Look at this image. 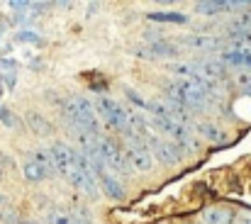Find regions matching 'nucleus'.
<instances>
[{
  "label": "nucleus",
  "mask_w": 251,
  "mask_h": 224,
  "mask_svg": "<svg viewBox=\"0 0 251 224\" xmlns=\"http://www.w3.org/2000/svg\"><path fill=\"white\" fill-rule=\"evenodd\" d=\"M95 110L98 117L102 120V124L115 132V134H125L129 129V120H127V105H120L112 98H98L95 100Z\"/></svg>",
  "instance_id": "f03ea898"
},
{
  "label": "nucleus",
  "mask_w": 251,
  "mask_h": 224,
  "mask_svg": "<svg viewBox=\"0 0 251 224\" xmlns=\"http://www.w3.org/2000/svg\"><path fill=\"white\" fill-rule=\"evenodd\" d=\"M202 222L205 224H232L234 212L227 207H205L202 210Z\"/></svg>",
  "instance_id": "6e6552de"
},
{
  "label": "nucleus",
  "mask_w": 251,
  "mask_h": 224,
  "mask_svg": "<svg viewBox=\"0 0 251 224\" xmlns=\"http://www.w3.org/2000/svg\"><path fill=\"white\" fill-rule=\"evenodd\" d=\"M27 124H29V129H34L39 137H49L54 129H51V122L42 115V112H37V110H32V112H27Z\"/></svg>",
  "instance_id": "9d476101"
},
{
  "label": "nucleus",
  "mask_w": 251,
  "mask_h": 224,
  "mask_svg": "<svg viewBox=\"0 0 251 224\" xmlns=\"http://www.w3.org/2000/svg\"><path fill=\"white\" fill-rule=\"evenodd\" d=\"M0 207H2V195H0Z\"/></svg>",
  "instance_id": "aec40b11"
},
{
  "label": "nucleus",
  "mask_w": 251,
  "mask_h": 224,
  "mask_svg": "<svg viewBox=\"0 0 251 224\" xmlns=\"http://www.w3.org/2000/svg\"><path fill=\"white\" fill-rule=\"evenodd\" d=\"M149 20H156V22H185L188 17L183 12H149Z\"/></svg>",
  "instance_id": "2eb2a0df"
},
{
  "label": "nucleus",
  "mask_w": 251,
  "mask_h": 224,
  "mask_svg": "<svg viewBox=\"0 0 251 224\" xmlns=\"http://www.w3.org/2000/svg\"><path fill=\"white\" fill-rule=\"evenodd\" d=\"M225 42L234 44L237 51H251V29H229L225 34Z\"/></svg>",
  "instance_id": "1a4fd4ad"
},
{
  "label": "nucleus",
  "mask_w": 251,
  "mask_h": 224,
  "mask_svg": "<svg viewBox=\"0 0 251 224\" xmlns=\"http://www.w3.org/2000/svg\"><path fill=\"white\" fill-rule=\"evenodd\" d=\"M29 158L32 161H37L49 175H54L56 173V166H54V158H51V151L49 149H34L32 153H29Z\"/></svg>",
  "instance_id": "9b49d317"
},
{
  "label": "nucleus",
  "mask_w": 251,
  "mask_h": 224,
  "mask_svg": "<svg viewBox=\"0 0 251 224\" xmlns=\"http://www.w3.org/2000/svg\"><path fill=\"white\" fill-rule=\"evenodd\" d=\"M2 175H5V168H0V178H2Z\"/></svg>",
  "instance_id": "6ab92c4d"
},
{
  "label": "nucleus",
  "mask_w": 251,
  "mask_h": 224,
  "mask_svg": "<svg viewBox=\"0 0 251 224\" xmlns=\"http://www.w3.org/2000/svg\"><path fill=\"white\" fill-rule=\"evenodd\" d=\"M0 120H2V122H5L7 127H12V129H20V127H22V122H20V120H17V117H15V115H12L10 110H2Z\"/></svg>",
  "instance_id": "f3484780"
},
{
  "label": "nucleus",
  "mask_w": 251,
  "mask_h": 224,
  "mask_svg": "<svg viewBox=\"0 0 251 224\" xmlns=\"http://www.w3.org/2000/svg\"><path fill=\"white\" fill-rule=\"evenodd\" d=\"M7 166H12V158L7 153H0V168H7Z\"/></svg>",
  "instance_id": "a211bd4d"
},
{
  "label": "nucleus",
  "mask_w": 251,
  "mask_h": 224,
  "mask_svg": "<svg viewBox=\"0 0 251 224\" xmlns=\"http://www.w3.org/2000/svg\"><path fill=\"white\" fill-rule=\"evenodd\" d=\"M137 54L147 56V59H173L178 54V49H176V44H168V42H154V44L139 49Z\"/></svg>",
  "instance_id": "39448f33"
},
{
  "label": "nucleus",
  "mask_w": 251,
  "mask_h": 224,
  "mask_svg": "<svg viewBox=\"0 0 251 224\" xmlns=\"http://www.w3.org/2000/svg\"><path fill=\"white\" fill-rule=\"evenodd\" d=\"M149 149L151 153L161 161V163H166V166H173V163H178L180 158H183V147H178V144H173V142H164V139H159V137H149Z\"/></svg>",
  "instance_id": "20e7f679"
},
{
  "label": "nucleus",
  "mask_w": 251,
  "mask_h": 224,
  "mask_svg": "<svg viewBox=\"0 0 251 224\" xmlns=\"http://www.w3.org/2000/svg\"><path fill=\"white\" fill-rule=\"evenodd\" d=\"M22 173H25V178H29V180H34V183H37V180H47V178H51V175H49V173H47L37 161H32V158H27V161H25Z\"/></svg>",
  "instance_id": "f8f14e48"
},
{
  "label": "nucleus",
  "mask_w": 251,
  "mask_h": 224,
  "mask_svg": "<svg viewBox=\"0 0 251 224\" xmlns=\"http://www.w3.org/2000/svg\"><path fill=\"white\" fill-rule=\"evenodd\" d=\"M183 47H190V49H202V51H215L222 47V39L220 37H205V34H193V37H183L180 39Z\"/></svg>",
  "instance_id": "423d86ee"
},
{
  "label": "nucleus",
  "mask_w": 251,
  "mask_h": 224,
  "mask_svg": "<svg viewBox=\"0 0 251 224\" xmlns=\"http://www.w3.org/2000/svg\"><path fill=\"white\" fill-rule=\"evenodd\" d=\"M198 134H200V137H205V139H210V142H222V139H225L222 129H220V127H215V124H207V122L198 124Z\"/></svg>",
  "instance_id": "4468645a"
},
{
  "label": "nucleus",
  "mask_w": 251,
  "mask_h": 224,
  "mask_svg": "<svg viewBox=\"0 0 251 224\" xmlns=\"http://www.w3.org/2000/svg\"><path fill=\"white\" fill-rule=\"evenodd\" d=\"M98 183H100V188H102V193L110 198V200H125V188H122V183H120V178H115V175H110V173H102L100 178H98Z\"/></svg>",
  "instance_id": "0eeeda50"
},
{
  "label": "nucleus",
  "mask_w": 251,
  "mask_h": 224,
  "mask_svg": "<svg viewBox=\"0 0 251 224\" xmlns=\"http://www.w3.org/2000/svg\"><path fill=\"white\" fill-rule=\"evenodd\" d=\"M100 151H102V158H105V166H107V173L115 175V178H129L132 175V166L127 161V153L125 147L110 137H102L100 139Z\"/></svg>",
  "instance_id": "7ed1b4c3"
},
{
  "label": "nucleus",
  "mask_w": 251,
  "mask_h": 224,
  "mask_svg": "<svg viewBox=\"0 0 251 224\" xmlns=\"http://www.w3.org/2000/svg\"><path fill=\"white\" fill-rule=\"evenodd\" d=\"M237 85L247 93V95H251V71H242V74H237Z\"/></svg>",
  "instance_id": "dca6fc26"
},
{
  "label": "nucleus",
  "mask_w": 251,
  "mask_h": 224,
  "mask_svg": "<svg viewBox=\"0 0 251 224\" xmlns=\"http://www.w3.org/2000/svg\"><path fill=\"white\" fill-rule=\"evenodd\" d=\"M64 120L71 127L74 134H100V117L95 110V102H90L83 95H71L61 105Z\"/></svg>",
  "instance_id": "f257e3e1"
},
{
  "label": "nucleus",
  "mask_w": 251,
  "mask_h": 224,
  "mask_svg": "<svg viewBox=\"0 0 251 224\" xmlns=\"http://www.w3.org/2000/svg\"><path fill=\"white\" fill-rule=\"evenodd\" d=\"M0 115H2V110H0Z\"/></svg>",
  "instance_id": "412c9836"
},
{
  "label": "nucleus",
  "mask_w": 251,
  "mask_h": 224,
  "mask_svg": "<svg viewBox=\"0 0 251 224\" xmlns=\"http://www.w3.org/2000/svg\"><path fill=\"white\" fill-rule=\"evenodd\" d=\"M222 61H229V64H237V66H247V69H251V51H237V49L225 51V54H222Z\"/></svg>",
  "instance_id": "ddd939ff"
},
{
  "label": "nucleus",
  "mask_w": 251,
  "mask_h": 224,
  "mask_svg": "<svg viewBox=\"0 0 251 224\" xmlns=\"http://www.w3.org/2000/svg\"><path fill=\"white\" fill-rule=\"evenodd\" d=\"M244 224H249V222H244Z\"/></svg>",
  "instance_id": "4be33fe9"
}]
</instances>
